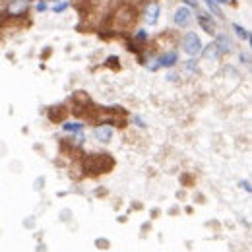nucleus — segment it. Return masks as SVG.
<instances>
[{"instance_id":"f257e3e1","label":"nucleus","mask_w":252,"mask_h":252,"mask_svg":"<svg viewBox=\"0 0 252 252\" xmlns=\"http://www.w3.org/2000/svg\"><path fill=\"white\" fill-rule=\"evenodd\" d=\"M115 161L109 158V154H94L86 158V171L92 175H99V173H109L113 169Z\"/></svg>"},{"instance_id":"f03ea898","label":"nucleus","mask_w":252,"mask_h":252,"mask_svg":"<svg viewBox=\"0 0 252 252\" xmlns=\"http://www.w3.org/2000/svg\"><path fill=\"white\" fill-rule=\"evenodd\" d=\"M183 49H185V53H187L189 57H198V55L202 53L204 45H202V41H200V37H198L196 33L187 32L183 35Z\"/></svg>"},{"instance_id":"7ed1b4c3","label":"nucleus","mask_w":252,"mask_h":252,"mask_svg":"<svg viewBox=\"0 0 252 252\" xmlns=\"http://www.w3.org/2000/svg\"><path fill=\"white\" fill-rule=\"evenodd\" d=\"M30 4H32V0H10L6 6V16H10V18L24 16V14H28Z\"/></svg>"},{"instance_id":"20e7f679","label":"nucleus","mask_w":252,"mask_h":252,"mask_svg":"<svg viewBox=\"0 0 252 252\" xmlns=\"http://www.w3.org/2000/svg\"><path fill=\"white\" fill-rule=\"evenodd\" d=\"M192 10H190L189 6H181V8H177L175 10V16H173V22H175V26L177 28H189L190 24H192Z\"/></svg>"},{"instance_id":"39448f33","label":"nucleus","mask_w":252,"mask_h":252,"mask_svg":"<svg viewBox=\"0 0 252 252\" xmlns=\"http://www.w3.org/2000/svg\"><path fill=\"white\" fill-rule=\"evenodd\" d=\"M159 16H161V6H159L158 2L146 4V8H144V22L148 26H156L159 22Z\"/></svg>"},{"instance_id":"423d86ee","label":"nucleus","mask_w":252,"mask_h":252,"mask_svg":"<svg viewBox=\"0 0 252 252\" xmlns=\"http://www.w3.org/2000/svg\"><path fill=\"white\" fill-rule=\"evenodd\" d=\"M198 24H200V28L204 30L206 33H210V35H214V33L218 32V28H216V22H214V18L210 16V12H198Z\"/></svg>"},{"instance_id":"0eeeda50","label":"nucleus","mask_w":252,"mask_h":252,"mask_svg":"<svg viewBox=\"0 0 252 252\" xmlns=\"http://www.w3.org/2000/svg\"><path fill=\"white\" fill-rule=\"evenodd\" d=\"M94 138L97 140V142H103V144L111 142V140H113V128H111L109 125H99V126H95Z\"/></svg>"},{"instance_id":"6e6552de","label":"nucleus","mask_w":252,"mask_h":252,"mask_svg":"<svg viewBox=\"0 0 252 252\" xmlns=\"http://www.w3.org/2000/svg\"><path fill=\"white\" fill-rule=\"evenodd\" d=\"M214 45H216V49L220 51V55H229V53H231V47H233V43H231V39H229L227 33H220V35L216 37Z\"/></svg>"},{"instance_id":"1a4fd4ad","label":"nucleus","mask_w":252,"mask_h":252,"mask_svg":"<svg viewBox=\"0 0 252 252\" xmlns=\"http://www.w3.org/2000/svg\"><path fill=\"white\" fill-rule=\"evenodd\" d=\"M158 63H159V68H173L175 64L179 63V55H177V51H167L165 55L159 57Z\"/></svg>"},{"instance_id":"9d476101","label":"nucleus","mask_w":252,"mask_h":252,"mask_svg":"<svg viewBox=\"0 0 252 252\" xmlns=\"http://www.w3.org/2000/svg\"><path fill=\"white\" fill-rule=\"evenodd\" d=\"M200 55H204V59H212V61H216V59H220V51L216 49V45L212 43V45H208V47H204L202 49V53Z\"/></svg>"},{"instance_id":"9b49d317","label":"nucleus","mask_w":252,"mask_h":252,"mask_svg":"<svg viewBox=\"0 0 252 252\" xmlns=\"http://www.w3.org/2000/svg\"><path fill=\"white\" fill-rule=\"evenodd\" d=\"M204 4L208 6V10L216 16V18H220V20H223V10L220 8V4H216L214 0H204Z\"/></svg>"},{"instance_id":"f8f14e48","label":"nucleus","mask_w":252,"mask_h":252,"mask_svg":"<svg viewBox=\"0 0 252 252\" xmlns=\"http://www.w3.org/2000/svg\"><path fill=\"white\" fill-rule=\"evenodd\" d=\"M233 30L237 33V37H241L243 41H251V33L247 32L243 26H239V24H233Z\"/></svg>"},{"instance_id":"ddd939ff","label":"nucleus","mask_w":252,"mask_h":252,"mask_svg":"<svg viewBox=\"0 0 252 252\" xmlns=\"http://www.w3.org/2000/svg\"><path fill=\"white\" fill-rule=\"evenodd\" d=\"M63 128L66 130V132H82V128H84V125H80V123H66V125H63Z\"/></svg>"},{"instance_id":"4468645a","label":"nucleus","mask_w":252,"mask_h":252,"mask_svg":"<svg viewBox=\"0 0 252 252\" xmlns=\"http://www.w3.org/2000/svg\"><path fill=\"white\" fill-rule=\"evenodd\" d=\"M68 6H70V2H59V4L53 6V12H55V14H63Z\"/></svg>"},{"instance_id":"2eb2a0df","label":"nucleus","mask_w":252,"mask_h":252,"mask_svg":"<svg viewBox=\"0 0 252 252\" xmlns=\"http://www.w3.org/2000/svg\"><path fill=\"white\" fill-rule=\"evenodd\" d=\"M148 37H150V35H148L146 30H138V32L134 33V39H136V41H142V43L148 41Z\"/></svg>"},{"instance_id":"dca6fc26","label":"nucleus","mask_w":252,"mask_h":252,"mask_svg":"<svg viewBox=\"0 0 252 252\" xmlns=\"http://www.w3.org/2000/svg\"><path fill=\"white\" fill-rule=\"evenodd\" d=\"M47 8H49V4H47L45 0H39V2H37V12H45Z\"/></svg>"},{"instance_id":"f3484780","label":"nucleus","mask_w":252,"mask_h":252,"mask_svg":"<svg viewBox=\"0 0 252 252\" xmlns=\"http://www.w3.org/2000/svg\"><path fill=\"white\" fill-rule=\"evenodd\" d=\"M185 2H187V6L196 8V10H198V6H200V2H198V0H185Z\"/></svg>"},{"instance_id":"a211bd4d","label":"nucleus","mask_w":252,"mask_h":252,"mask_svg":"<svg viewBox=\"0 0 252 252\" xmlns=\"http://www.w3.org/2000/svg\"><path fill=\"white\" fill-rule=\"evenodd\" d=\"M117 63H119V57H109V59H107V64H109V66H117Z\"/></svg>"},{"instance_id":"6ab92c4d","label":"nucleus","mask_w":252,"mask_h":252,"mask_svg":"<svg viewBox=\"0 0 252 252\" xmlns=\"http://www.w3.org/2000/svg\"><path fill=\"white\" fill-rule=\"evenodd\" d=\"M134 123H136V125L140 126V128H144V126H146V125H144V121H142L140 117H134Z\"/></svg>"},{"instance_id":"aec40b11","label":"nucleus","mask_w":252,"mask_h":252,"mask_svg":"<svg viewBox=\"0 0 252 252\" xmlns=\"http://www.w3.org/2000/svg\"><path fill=\"white\" fill-rule=\"evenodd\" d=\"M167 78H169V82H175V80H177V74H175V72H169Z\"/></svg>"},{"instance_id":"412c9836","label":"nucleus","mask_w":252,"mask_h":252,"mask_svg":"<svg viewBox=\"0 0 252 252\" xmlns=\"http://www.w3.org/2000/svg\"><path fill=\"white\" fill-rule=\"evenodd\" d=\"M241 61H245V64H251L249 63V61H251V59H249V55H243V53H241Z\"/></svg>"},{"instance_id":"4be33fe9","label":"nucleus","mask_w":252,"mask_h":252,"mask_svg":"<svg viewBox=\"0 0 252 252\" xmlns=\"http://www.w3.org/2000/svg\"><path fill=\"white\" fill-rule=\"evenodd\" d=\"M241 187H245V190H247V192H251V185H249L247 181H245V183H241Z\"/></svg>"},{"instance_id":"5701e85b","label":"nucleus","mask_w":252,"mask_h":252,"mask_svg":"<svg viewBox=\"0 0 252 252\" xmlns=\"http://www.w3.org/2000/svg\"><path fill=\"white\" fill-rule=\"evenodd\" d=\"M214 2H216V4H227L229 0H214Z\"/></svg>"},{"instance_id":"b1692460","label":"nucleus","mask_w":252,"mask_h":252,"mask_svg":"<svg viewBox=\"0 0 252 252\" xmlns=\"http://www.w3.org/2000/svg\"><path fill=\"white\" fill-rule=\"evenodd\" d=\"M2 22H4V14H0V24H2Z\"/></svg>"}]
</instances>
